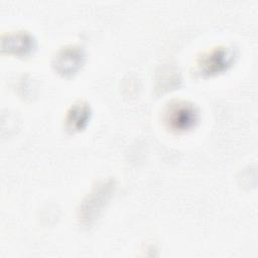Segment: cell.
Masks as SVG:
<instances>
[{"label": "cell", "instance_id": "3957f363", "mask_svg": "<svg viewBox=\"0 0 258 258\" xmlns=\"http://www.w3.org/2000/svg\"><path fill=\"white\" fill-rule=\"evenodd\" d=\"M112 189V182H103L88 196L80 210V217L83 222L90 223L96 217V212L101 210L104 202H106L111 195Z\"/></svg>", "mask_w": 258, "mask_h": 258}, {"label": "cell", "instance_id": "8992f818", "mask_svg": "<svg viewBox=\"0 0 258 258\" xmlns=\"http://www.w3.org/2000/svg\"><path fill=\"white\" fill-rule=\"evenodd\" d=\"M3 49L14 51L15 53H26L33 47V39L31 36L24 33H16L10 35L7 40L3 39Z\"/></svg>", "mask_w": 258, "mask_h": 258}, {"label": "cell", "instance_id": "5b68a950", "mask_svg": "<svg viewBox=\"0 0 258 258\" xmlns=\"http://www.w3.org/2000/svg\"><path fill=\"white\" fill-rule=\"evenodd\" d=\"M90 119V108L87 104L77 103L72 106L67 115V126L72 130H80L85 127Z\"/></svg>", "mask_w": 258, "mask_h": 258}, {"label": "cell", "instance_id": "7a4b0ae2", "mask_svg": "<svg viewBox=\"0 0 258 258\" xmlns=\"http://www.w3.org/2000/svg\"><path fill=\"white\" fill-rule=\"evenodd\" d=\"M235 52L232 48L219 46L205 52L198 60V68L203 75H216L226 71L234 61Z\"/></svg>", "mask_w": 258, "mask_h": 258}, {"label": "cell", "instance_id": "6da1fadb", "mask_svg": "<svg viewBox=\"0 0 258 258\" xmlns=\"http://www.w3.org/2000/svg\"><path fill=\"white\" fill-rule=\"evenodd\" d=\"M198 117L197 109L191 104L182 101L171 103L164 113L165 123L175 131L190 129L198 122Z\"/></svg>", "mask_w": 258, "mask_h": 258}, {"label": "cell", "instance_id": "277c9868", "mask_svg": "<svg viewBox=\"0 0 258 258\" xmlns=\"http://www.w3.org/2000/svg\"><path fill=\"white\" fill-rule=\"evenodd\" d=\"M83 53L76 47H67L58 52L55 57L56 70L63 74L75 73L83 62Z\"/></svg>", "mask_w": 258, "mask_h": 258}]
</instances>
